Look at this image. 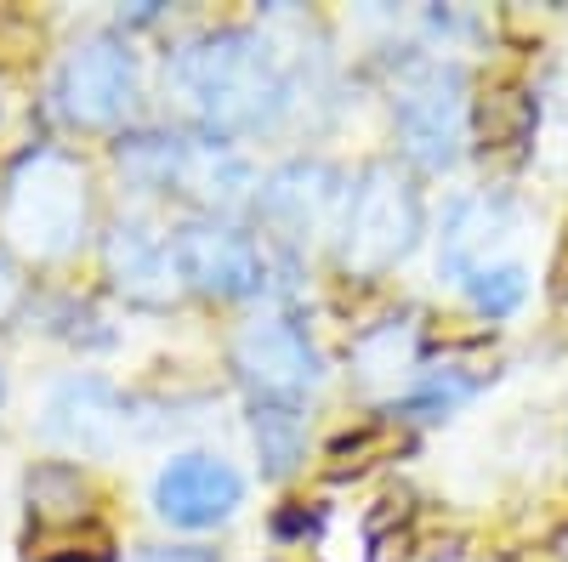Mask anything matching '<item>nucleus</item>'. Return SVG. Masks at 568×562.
<instances>
[{
    "label": "nucleus",
    "mask_w": 568,
    "mask_h": 562,
    "mask_svg": "<svg viewBox=\"0 0 568 562\" xmlns=\"http://www.w3.org/2000/svg\"><path fill=\"white\" fill-rule=\"evenodd\" d=\"M7 227L34 251V256H58L80 239L85 227V176L63 154H34L12 194H7Z\"/></svg>",
    "instance_id": "3"
},
{
    "label": "nucleus",
    "mask_w": 568,
    "mask_h": 562,
    "mask_svg": "<svg viewBox=\"0 0 568 562\" xmlns=\"http://www.w3.org/2000/svg\"><path fill=\"white\" fill-rule=\"evenodd\" d=\"M233 364L251 381L256 403L273 409H296L313 387H318V352L307 347V336L284 318H262L233 341Z\"/></svg>",
    "instance_id": "6"
},
{
    "label": "nucleus",
    "mask_w": 568,
    "mask_h": 562,
    "mask_svg": "<svg viewBox=\"0 0 568 562\" xmlns=\"http://www.w3.org/2000/svg\"><path fill=\"white\" fill-rule=\"evenodd\" d=\"M171 85L187 120L211 136L262 131L284 109V74L267 58V45L251 34H216V40L187 45L171 69Z\"/></svg>",
    "instance_id": "1"
},
{
    "label": "nucleus",
    "mask_w": 568,
    "mask_h": 562,
    "mask_svg": "<svg viewBox=\"0 0 568 562\" xmlns=\"http://www.w3.org/2000/svg\"><path fill=\"white\" fill-rule=\"evenodd\" d=\"M245 500V483L227 460L216 454H182L171 460L160 483H154V505L160 518L176 523V529H216L233 518V505Z\"/></svg>",
    "instance_id": "8"
},
{
    "label": "nucleus",
    "mask_w": 568,
    "mask_h": 562,
    "mask_svg": "<svg viewBox=\"0 0 568 562\" xmlns=\"http://www.w3.org/2000/svg\"><path fill=\"white\" fill-rule=\"evenodd\" d=\"M18 302H23V278H18V267L7 256H0V318L18 313Z\"/></svg>",
    "instance_id": "19"
},
{
    "label": "nucleus",
    "mask_w": 568,
    "mask_h": 562,
    "mask_svg": "<svg viewBox=\"0 0 568 562\" xmlns=\"http://www.w3.org/2000/svg\"><path fill=\"white\" fill-rule=\"evenodd\" d=\"M471 125V103H466V80L449 63H420L404 85H398V131L415 165L444 171L460 154V136Z\"/></svg>",
    "instance_id": "4"
},
{
    "label": "nucleus",
    "mask_w": 568,
    "mask_h": 562,
    "mask_svg": "<svg viewBox=\"0 0 568 562\" xmlns=\"http://www.w3.org/2000/svg\"><path fill=\"white\" fill-rule=\"evenodd\" d=\"M131 562H216V556L200 545H176V551H136Z\"/></svg>",
    "instance_id": "20"
},
{
    "label": "nucleus",
    "mask_w": 568,
    "mask_h": 562,
    "mask_svg": "<svg viewBox=\"0 0 568 562\" xmlns=\"http://www.w3.org/2000/svg\"><path fill=\"white\" fill-rule=\"evenodd\" d=\"M131 98H136V63L120 40H85L58 74V109L69 125L85 131L120 125Z\"/></svg>",
    "instance_id": "5"
},
{
    "label": "nucleus",
    "mask_w": 568,
    "mask_h": 562,
    "mask_svg": "<svg viewBox=\"0 0 568 562\" xmlns=\"http://www.w3.org/2000/svg\"><path fill=\"white\" fill-rule=\"evenodd\" d=\"M29 511H34V529L91 523V483L74 466L52 460V466H40V472H29Z\"/></svg>",
    "instance_id": "12"
},
{
    "label": "nucleus",
    "mask_w": 568,
    "mask_h": 562,
    "mask_svg": "<svg viewBox=\"0 0 568 562\" xmlns=\"http://www.w3.org/2000/svg\"><path fill=\"white\" fill-rule=\"evenodd\" d=\"M45 432H52L63 449L80 454H109L125 432V409L103 381H63L52 409H45Z\"/></svg>",
    "instance_id": "10"
},
{
    "label": "nucleus",
    "mask_w": 568,
    "mask_h": 562,
    "mask_svg": "<svg viewBox=\"0 0 568 562\" xmlns=\"http://www.w3.org/2000/svg\"><path fill=\"white\" fill-rule=\"evenodd\" d=\"M404 449H409V438L393 427V420H369V427H358V432H347V438L329 443V454H324V472H329V478H364L369 466L398 460Z\"/></svg>",
    "instance_id": "14"
},
{
    "label": "nucleus",
    "mask_w": 568,
    "mask_h": 562,
    "mask_svg": "<svg viewBox=\"0 0 568 562\" xmlns=\"http://www.w3.org/2000/svg\"><path fill=\"white\" fill-rule=\"evenodd\" d=\"M45 45V29L18 12V7H0V69H29Z\"/></svg>",
    "instance_id": "18"
},
{
    "label": "nucleus",
    "mask_w": 568,
    "mask_h": 562,
    "mask_svg": "<svg viewBox=\"0 0 568 562\" xmlns=\"http://www.w3.org/2000/svg\"><path fill=\"white\" fill-rule=\"evenodd\" d=\"M471 131L484 149H524L535 131V98L524 85H484L471 98Z\"/></svg>",
    "instance_id": "13"
},
{
    "label": "nucleus",
    "mask_w": 568,
    "mask_h": 562,
    "mask_svg": "<svg viewBox=\"0 0 568 562\" xmlns=\"http://www.w3.org/2000/svg\"><path fill=\"white\" fill-rule=\"evenodd\" d=\"M176 273L187 290L216 296V302H240L251 290H262L267 262L262 251L245 239L240 227H222V222H194L176 233Z\"/></svg>",
    "instance_id": "7"
},
{
    "label": "nucleus",
    "mask_w": 568,
    "mask_h": 562,
    "mask_svg": "<svg viewBox=\"0 0 568 562\" xmlns=\"http://www.w3.org/2000/svg\"><path fill=\"white\" fill-rule=\"evenodd\" d=\"M109 273L114 285L136 302H165L176 296L182 273H176V239H160L154 227L142 222H120L109 239Z\"/></svg>",
    "instance_id": "11"
},
{
    "label": "nucleus",
    "mask_w": 568,
    "mask_h": 562,
    "mask_svg": "<svg viewBox=\"0 0 568 562\" xmlns=\"http://www.w3.org/2000/svg\"><path fill=\"white\" fill-rule=\"evenodd\" d=\"M256 205H262V222L278 233V239L302 245V239H313V233L329 222V211L342 205V187H336V171H329V165L296 160V165H284V171L267 176Z\"/></svg>",
    "instance_id": "9"
},
{
    "label": "nucleus",
    "mask_w": 568,
    "mask_h": 562,
    "mask_svg": "<svg viewBox=\"0 0 568 562\" xmlns=\"http://www.w3.org/2000/svg\"><path fill=\"white\" fill-rule=\"evenodd\" d=\"M551 551H557V562H568V529H562V534L551 540Z\"/></svg>",
    "instance_id": "21"
},
{
    "label": "nucleus",
    "mask_w": 568,
    "mask_h": 562,
    "mask_svg": "<svg viewBox=\"0 0 568 562\" xmlns=\"http://www.w3.org/2000/svg\"><path fill=\"white\" fill-rule=\"evenodd\" d=\"M420 233V200L398 165H369L347 194L342 216V262L353 273H387Z\"/></svg>",
    "instance_id": "2"
},
{
    "label": "nucleus",
    "mask_w": 568,
    "mask_h": 562,
    "mask_svg": "<svg viewBox=\"0 0 568 562\" xmlns=\"http://www.w3.org/2000/svg\"><path fill=\"white\" fill-rule=\"evenodd\" d=\"M466 296H471V307H478V313L506 318V313L524 307L529 278H524V267H517V262H484L478 273H466Z\"/></svg>",
    "instance_id": "16"
},
{
    "label": "nucleus",
    "mask_w": 568,
    "mask_h": 562,
    "mask_svg": "<svg viewBox=\"0 0 568 562\" xmlns=\"http://www.w3.org/2000/svg\"><path fill=\"white\" fill-rule=\"evenodd\" d=\"M114 540L98 523H74V529H34L29 556L34 562H109Z\"/></svg>",
    "instance_id": "15"
},
{
    "label": "nucleus",
    "mask_w": 568,
    "mask_h": 562,
    "mask_svg": "<svg viewBox=\"0 0 568 562\" xmlns=\"http://www.w3.org/2000/svg\"><path fill=\"white\" fill-rule=\"evenodd\" d=\"M256 443H262V460H267V472H273V478L291 472V466L302 460V427H296V409L256 403Z\"/></svg>",
    "instance_id": "17"
}]
</instances>
